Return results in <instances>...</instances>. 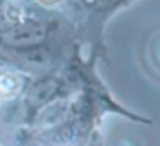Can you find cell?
Segmentation results:
<instances>
[{
	"label": "cell",
	"instance_id": "cell-1",
	"mask_svg": "<svg viewBox=\"0 0 160 146\" xmlns=\"http://www.w3.org/2000/svg\"><path fill=\"white\" fill-rule=\"evenodd\" d=\"M4 41L12 46H28L36 45L45 38V28L35 22H19L4 33Z\"/></svg>",
	"mask_w": 160,
	"mask_h": 146
},
{
	"label": "cell",
	"instance_id": "cell-2",
	"mask_svg": "<svg viewBox=\"0 0 160 146\" xmlns=\"http://www.w3.org/2000/svg\"><path fill=\"white\" fill-rule=\"evenodd\" d=\"M67 110H69V105H67L66 100L52 101L40 110L38 117H36V125L42 129L55 127L60 122H64V119L67 117Z\"/></svg>",
	"mask_w": 160,
	"mask_h": 146
},
{
	"label": "cell",
	"instance_id": "cell-3",
	"mask_svg": "<svg viewBox=\"0 0 160 146\" xmlns=\"http://www.w3.org/2000/svg\"><path fill=\"white\" fill-rule=\"evenodd\" d=\"M24 86V79L21 74L9 69H0V98L11 100L21 93Z\"/></svg>",
	"mask_w": 160,
	"mask_h": 146
},
{
	"label": "cell",
	"instance_id": "cell-4",
	"mask_svg": "<svg viewBox=\"0 0 160 146\" xmlns=\"http://www.w3.org/2000/svg\"><path fill=\"white\" fill-rule=\"evenodd\" d=\"M55 91V83L47 81V83H40L33 88V91L29 93V100H33V103H43L47 101Z\"/></svg>",
	"mask_w": 160,
	"mask_h": 146
},
{
	"label": "cell",
	"instance_id": "cell-5",
	"mask_svg": "<svg viewBox=\"0 0 160 146\" xmlns=\"http://www.w3.org/2000/svg\"><path fill=\"white\" fill-rule=\"evenodd\" d=\"M5 16H7V19L11 22H19L21 21V17L24 16V12H22V7L18 4H9L7 7H5Z\"/></svg>",
	"mask_w": 160,
	"mask_h": 146
},
{
	"label": "cell",
	"instance_id": "cell-6",
	"mask_svg": "<svg viewBox=\"0 0 160 146\" xmlns=\"http://www.w3.org/2000/svg\"><path fill=\"white\" fill-rule=\"evenodd\" d=\"M26 60H28L29 64H33V66H45L48 59H47L45 52H35V53H29Z\"/></svg>",
	"mask_w": 160,
	"mask_h": 146
},
{
	"label": "cell",
	"instance_id": "cell-7",
	"mask_svg": "<svg viewBox=\"0 0 160 146\" xmlns=\"http://www.w3.org/2000/svg\"><path fill=\"white\" fill-rule=\"evenodd\" d=\"M36 2L42 4V5H45V7H55V5L62 4L64 0H36Z\"/></svg>",
	"mask_w": 160,
	"mask_h": 146
},
{
	"label": "cell",
	"instance_id": "cell-8",
	"mask_svg": "<svg viewBox=\"0 0 160 146\" xmlns=\"http://www.w3.org/2000/svg\"><path fill=\"white\" fill-rule=\"evenodd\" d=\"M84 4H88V5H93V4H97L98 0H83Z\"/></svg>",
	"mask_w": 160,
	"mask_h": 146
}]
</instances>
